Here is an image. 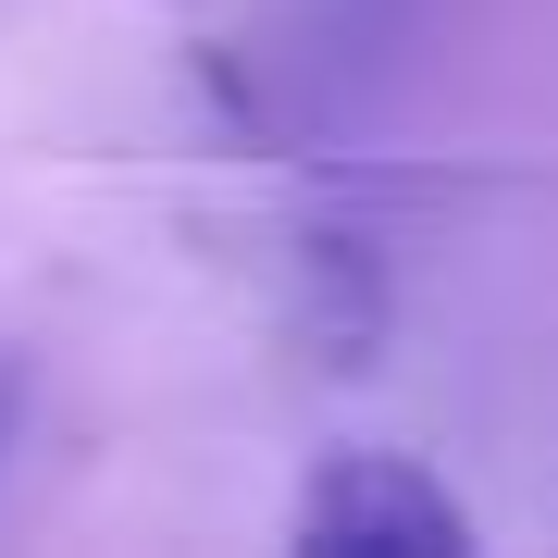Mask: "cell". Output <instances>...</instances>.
I'll return each instance as SVG.
<instances>
[{
  "label": "cell",
  "instance_id": "6da1fadb",
  "mask_svg": "<svg viewBox=\"0 0 558 558\" xmlns=\"http://www.w3.org/2000/svg\"><path fill=\"white\" fill-rule=\"evenodd\" d=\"M447 0H286L274 38V124H360L398 100L410 50L435 38Z\"/></svg>",
  "mask_w": 558,
  "mask_h": 558
},
{
  "label": "cell",
  "instance_id": "7a4b0ae2",
  "mask_svg": "<svg viewBox=\"0 0 558 558\" xmlns=\"http://www.w3.org/2000/svg\"><path fill=\"white\" fill-rule=\"evenodd\" d=\"M299 546L311 558H459L472 521L447 509V484L398 447H336L299 497Z\"/></svg>",
  "mask_w": 558,
  "mask_h": 558
},
{
  "label": "cell",
  "instance_id": "3957f363",
  "mask_svg": "<svg viewBox=\"0 0 558 558\" xmlns=\"http://www.w3.org/2000/svg\"><path fill=\"white\" fill-rule=\"evenodd\" d=\"M25 398H38V385H25V348H0V459H13V435H25Z\"/></svg>",
  "mask_w": 558,
  "mask_h": 558
}]
</instances>
